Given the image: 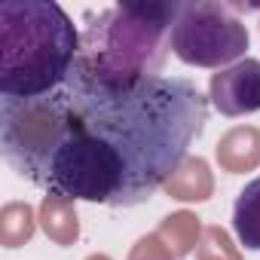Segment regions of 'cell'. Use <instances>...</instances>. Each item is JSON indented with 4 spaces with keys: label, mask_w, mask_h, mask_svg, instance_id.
<instances>
[{
    "label": "cell",
    "mask_w": 260,
    "mask_h": 260,
    "mask_svg": "<svg viewBox=\"0 0 260 260\" xmlns=\"http://www.w3.org/2000/svg\"><path fill=\"white\" fill-rule=\"evenodd\" d=\"M80 31L52 0L0 4V98L34 101L55 92L74 71Z\"/></svg>",
    "instance_id": "7a4b0ae2"
},
{
    "label": "cell",
    "mask_w": 260,
    "mask_h": 260,
    "mask_svg": "<svg viewBox=\"0 0 260 260\" xmlns=\"http://www.w3.org/2000/svg\"><path fill=\"white\" fill-rule=\"evenodd\" d=\"M181 4H116L80 34L77 68L110 83L159 77L172 52V25Z\"/></svg>",
    "instance_id": "3957f363"
},
{
    "label": "cell",
    "mask_w": 260,
    "mask_h": 260,
    "mask_svg": "<svg viewBox=\"0 0 260 260\" xmlns=\"http://www.w3.org/2000/svg\"><path fill=\"white\" fill-rule=\"evenodd\" d=\"M233 233L248 251H260V178L248 181L233 205Z\"/></svg>",
    "instance_id": "8992f818"
},
{
    "label": "cell",
    "mask_w": 260,
    "mask_h": 260,
    "mask_svg": "<svg viewBox=\"0 0 260 260\" xmlns=\"http://www.w3.org/2000/svg\"><path fill=\"white\" fill-rule=\"evenodd\" d=\"M208 101L223 116H245L260 110V58H242L217 74L208 83Z\"/></svg>",
    "instance_id": "5b68a950"
},
{
    "label": "cell",
    "mask_w": 260,
    "mask_h": 260,
    "mask_svg": "<svg viewBox=\"0 0 260 260\" xmlns=\"http://www.w3.org/2000/svg\"><path fill=\"white\" fill-rule=\"evenodd\" d=\"M205 122L208 98L193 80L110 83L74 64L43 98H0V153L49 196L135 208L178 172Z\"/></svg>",
    "instance_id": "6da1fadb"
},
{
    "label": "cell",
    "mask_w": 260,
    "mask_h": 260,
    "mask_svg": "<svg viewBox=\"0 0 260 260\" xmlns=\"http://www.w3.org/2000/svg\"><path fill=\"white\" fill-rule=\"evenodd\" d=\"M251 37L245 22L236 16V7L214 0H190L178 7L172 25V52L190 68L223 71L245 58Z\"/></svg>",
    "instance_id": "277c9868"
}]
</instances>
